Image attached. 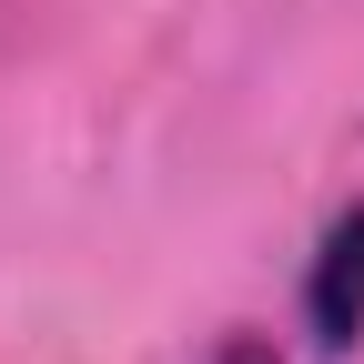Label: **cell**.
I'll list each match as a JSON object with an SVG mask.
<instances>
[{
	"label": "cell",
	"instance_id": "1",
	"mask_svg": "<svg viewBox=\"0 0 364 364\" xmlns=\"http://www.w3.org/2000/svg\"><path fill=\"white\" fill-rule=\"evenodd\" d=\"M314 324H324V344H354V334H364V213L324 243V273H314Z\"/></svg>",
	"mask_w": 364,
	"mask_h": 364
}]
</instances>
